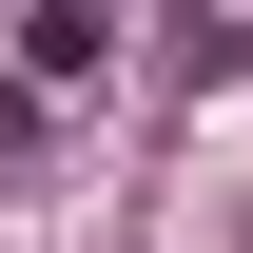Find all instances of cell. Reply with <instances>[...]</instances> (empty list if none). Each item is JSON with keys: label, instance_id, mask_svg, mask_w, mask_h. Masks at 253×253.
<instances>
[{"label": "cell", "instance_id": "obj_1", "mask_svg": "<svg viewBox=\"0 0 253 253\" xmlns=\"http://www.w3.org/2000/svg\"><path fill=\"white\" fill-rule=\"evenodd\" d=\"M20 59H39V78H97V59H117V20H97V0H39V20H20Z\"/></svg>", "mask_w": 253, "mask_h": 253}, {"label": "cell", "instance_id": "obj_2", "mask_svg": "<svg viewBox=\"0 0 253 253\" xmlns=\"http://www.w3.org/2000/svg\"><path fill=\"white\" fill-rule=\"evenodd\" d=\"M175 59H195V78H253V0H214V20H175Z\"/></svg>", "mask_w": 253, "mask_h": 253}, {"label": "cell", "instance_id": "obj_3", "mask_svg": "<svg viewBox=\"0 0 253 253\" xmlns=\"http://www.w3.org/2000/svg\"><path fill=\"white\" fill-rule=\"evenodd\" d=\"M20 136H39V59H20V78H0V156H20Z\"/></svg>", "mask_w": 253, "mask_h": 253}]
</instances>
